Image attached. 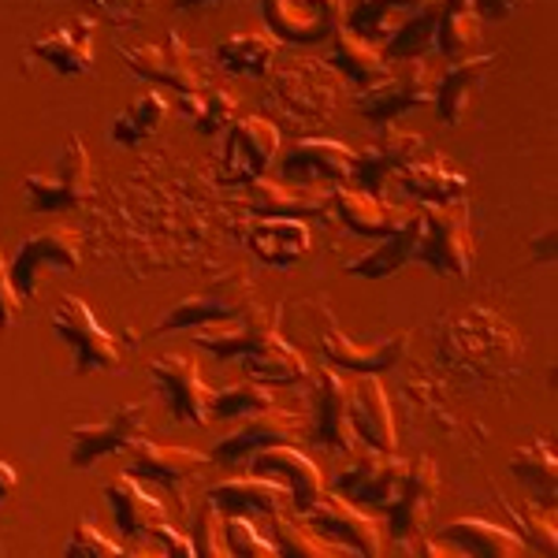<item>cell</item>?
Instances as JSON below:
<instances>
[{
	"instance_id": "bcb514c9",
	"label": "cell",
	"mask_w": 558,
	"mask_h": 558,
	"mask_svg": "<svg viewBox=\"0 0 558 558\" xmlns=\"http://www.w3.org/2000/svg\"><path fill=\"white\" fill-rule=\"evenodd\" d=\"M272 391L268 384H257V380H242V384H228L220 391H213L209 399V421H242L257 410H268L272 407Z\"/></svg>"
},
{
	"instance_id": "cb8c5ba5",
	"label": "cell",
	"mask_w": 558,
	"mask_h": 558,
	"mask_svg": "<svg viewBox=\"0 0 558 558\" xmlns=\"http://www.w3.org/2000/svg\"><path fill=\"white\" fill-rule=\"evenodd\" d=\"M209 502L220 514H242L254 521H272L276 514L291 510V492L283 484L268 481V476H231L209 488Z\"/></svg>"
},
{
	"instance_id": "7dc6e473",
	"label": "cell",
	"mask_w": 558,
	"mask_h": 558,
	"mask_svg": "<svg viewBox=\"0 0 558 558\" xmlns=\"http://www.w3.org/2000/svg\"><path fill=\"white\" fill-rule=\"evenodd\" d=\"M223 544H228L231 558H276L279 555L272 536H265L254 518H242V514H223Z\"/></svg>"
},
{
	"instance_id": "3957f363",
	"label": "cell",
	"mask_w": 558,
	"mask_h": 558,
	"mask_svg": "<svg viewBox=\"0 0 558 558\" xmlns=\"http://www.w3.org/2000/svg\"><path fill=\"white\" fill-rule=\"evenodd\" d=\"M23 197L31 213H71L94 197V160L78 134H68L45 168L23 175Z\"/></svg>"
},
{
	"instance_id": "f6af8a7d",
	"label": "cell",
	"mask_w": 558,
	"mask_h": 558,
	"mask_svg": "<svg viewBox=\"0 0 558 558\" xmlns=\"http://www.w3.org/2000/svg\"><path fill=\"white\" fill-rule=\"evenodd\" d=\"M439 8L444 0H428L417 15H410L402 23V31L395 38H387L380 49L387 60H425V52L436 45V20H439Z\"/></svg>"
},
{
	"instance_id": "680465c9",
	"label": "cell",
	"mask_w": 558,
	"mask_h": 558,
	"mask_svg": "<svg viewBox=\"0 0 558 558\" xmlns=\"http://www.w3.org/2000/svg\"><path fill=\"white\" fill-rule=\"evenodd\" d=\"M220 4H231V0H175L179 12H205V8H220Z\"/></svg>"
},
{
	"instance_id": "8fae6325",
	"label": "cell",
	"mask_w": 558,
	"mask_h": 558,
	"mask_svg": "<svg viewBox=\"0 0 558 558\" xmlns=\"http://www.w3.org/2000/svg\"><path fill=\"white\" fill-rule=\"evenodd\" d=\"M279 142H283V134L265 116H246V120L231 123L220 157V183L250 186L260 175H268V168H272L279 153Z\"/></svg>"
},
{
	"instance_id": "f35d334b",
	"label": "cell",
	"mask_w": 558,
	"mask_h": 558,
	"mask_svg": "<svg viewBox=\"0 0 558 558\" xmlns=\"http://www.w3.org/2000/svg\"><path fill=\"white\" fill-rule=\"evenodd\" d=\"M425 4L428 0H357V4L347 12L343 26L354 31L357 38L384 45L387 38H395V34L402 31V23H407L410 15H417Z\"/></svg>"
},
{
	"instance_id": "f546056e",
	"label": "cell",
	"mask_w": 558,
	"mask_h": 558,
	"mask_svg": "<svg viewBox=\"0 0 558 558\" xmlns=\"http://www.w3.org/2000/svg\"><path fill=\"white\" fill-rule=\"evenodd\" d=\"M105 499H108V510H112V521L120 529L123 539H149L153 525L165 521V507L160 499L142 488L138 476H116V481L105 484Z\"/></svg>"
},
{
	"instance_id": "f907efd6",
	"label": "cell",
	"mask_w": 558,
	"mask_h": 558,
	"mask_svg": "<svg viewBox=\"0 0 558 558\" xmlns=\"http://www.w3.org/2000/svg\"><path fill=\"white\" fill-rule=\"evenodd\" d=\"M514 533L525 539V547L533 555H558V529H555V510L551 507H536L529 510L525 521H521V529Z\"/></svg>"
},
{
	"instance_id": "ab89813d",
	"label": "cell",
	"mask_w": 558,
	"mask_h": 558,
	"mask_svg": "<svg viewBox=\"0 0 558 558\" xmlns=\"http://www.w3.org/2000/svg\"><path fill=\"white\" fill-rule=\"evenodd\" d=\"M510 476L525 488L539 507H551L558 502V458L544 439H533V444H521L514 454H510Z\"/></svg>"
},
{
	"instance_id": "44dd1931",
	"label": "cell",
	"mask_w": 558,
	"mask_h": 558,
	"mask_svg": "<svg viewBox=\"0 0 558 558\" xmlns=\"http://www.w3.org/2000/svg\"><path fill=\"white\" fill-rule=\"evenodd\" d=\"M313 444L336 454L357 451V436L350 425V384L328 365L313 380Z\"/></svg>"
},
{
	"instance_id": "6f0895ef",
	"label": "cell",
	"mask_w": 558,
	"mask_h": 558,
	"mask_svg": "<svg viewBox=\"0 0 558 558\" xmlns=\"http://www.w3.org/2000/svg\"><path fill=\"white\" fill-rule=\"evenodd\" d=\"M533 254H536V257H547V260L555 257V228H547L544 235L533 239Z\"/></svg>"
},
{
	"instance_id": "2e32d148",
	"label": "cell",
	"mask_w": 558,
	"mask_h": 558,
	"mask_svg": "<svg viewBox=\"0 0 558 558\" xmlns=\"http://www.w3.org/2000/svg\"><path fill=\"white\" fill-rule=\"evenodd\" d=\"M407 465L410 462H402L395 451H373V447H368L365 454H357L354 462L331 476V492L343 495L354 507L387 510V502L402 488Z\"/></svg>"
},
{
	"instance_id": "7a4b0ae2",
	"label": "cell",
	"mask_w": 558,
	"mask_h": 558,
	"mask_svg": "<svg viewBox=\"0 0 558 558\" xmlns=\"http://www.w3.org/2000/svg\"><path fill=\"white\" fill-rule=\"evenodd\" d=\"M268 105L294 128L310 131L336 116L339 105V75L324 60H287L272 68L268 78Z\"/></svg>"
},
{
	"instance_id": "db71d44e",
	"label": "cell",
	"mask_w": 558,
	"mask_h": 558,
	"mask_svg": "<svg viewBox=\"0 0 558 558\" xmlns=\"http://www.w3.org/2000/svg\"><path fill=\"white\" fill-rule=\"evenodd\" d=\"M97 12L108 15L112 23H134L153 8V0H94Z\"/></svg>"
},
{
	"instance_id": "30bf717a",
	"label": "cell",
	"mask_w": 558,
	"mask_h": 558,
	"mask_svg": "<svg viewBox=\"0 0 558 558\" xmlns=\"http://www.w3.org/2000/svg\"><path fill=\"white\" fill-rule=\"evenodd\" d=\"M149 417V402H123L101 421H86V425L71 428V465L75 470H94L97 462L112 454H123L134 447Z\"/></svg>"
},
{
	"instance_id": "9f6ffc18",
	"label": "cell",
	"mask_w": 558,
	"mask_h": 558,
	"mask_svg": "<svg viewBox=\"0 0 558 558\" xmlns=\"http://www.w3.org/2000/svg\"><path fill=\"white\" fill-rule=\"evenodd\" d=\"M15 488H20V473H15L8 462H0V507H4V502L12 499Z\"/></svg>"
},
{
	"instance_id": "816d5d0a",
	"label": "cell",
	"mask_w": 558,
	"mask_h": 558,
	"mask_svg": "<svg viewBox=\"0 0 558 558\" xmlns=\"http://www.w3.org/2000/svg\"><path fill=\"white\" fill-rule=\"evenodd\" d=\"M149 547H142V555L153 551V555H165V558H194V544L191 536L175 533L168 521H160V525H153V533L146 539Z\"/></svg>"
},
{
	"instance_id": "4fadbf2b",
	"label": "cell",
	"mask_w": 558,
	"mask_h": 558,
	"mask_svg": "<svg viewBox=\"0 0 558 558\" xmlns=\"http://www.w3.org/2000/svg\"><path fill=\"white\" fill-rule=\"evenodd\" d=\"M439 499V470L432 458L421 454L417 462L407 465V476H402V488L395 492V499L387 502V536L407 551L413 539H421L428 533L432 521V507Z\"/></svg>"
},
{
	"instance_id": "e0dca14e",
	"label": "cell",
	"mask_w": 558,
	"mask_h": 558,
	"mask_svg": "<svg viewBox=\"0 0 558 558\" xmlns=\"http://www.w3.org/2000/svg\"><path fill=\"white\" fill-rule=\"evenodd\" d=\"M268 34L287 45L328 41L343 26V0H260Z\"/></svg>"
},
{
	"instance_id": "277c9868",
	"label": "cell",
	"mask_w": 558,
	"mask_h": 558,
	"mask_svg": "<svg viewBox=\"0 0 558 558\" xmlns=\"http://www.w3.org/2000/svg\"><path fill=\"white\" fill-rule=\"evenodd\" d=\"M413 260L444 279H465L473 272V235L465 197L421 209V242Z\"/></svg>"
},
{
	"instance_id": "8d00e7d4",
	"label": "cell",
	"mask_w": 558,
	"mask_h": 558,
	"mask_svg": "<svg viewBox=\"0 0 558 558\" xmlns=\"http://www.w3.org/2000/svg\"><path fill=\"white\" fill-rule=\"evenodd\" d=\"M213 60L223 71H231V75L265 78V75H272V68L279 60V38H272L268 31H239L216 45Z\"/></svg>"
},
{
	"instance_id": "ffe728a7",
	"label": "cell",
	"mask_w": 558,
	"mask_h": 558,
	"mask_svg": "<svg viewBox=\"0 0 558 558\" xmlns=\"http://www.w3.org/2000/svg\"><path fill=\"white\" fill-rule=\"evenodd\" d=\"M425 149H428L425 134L402 131L387 123L384 134H376L362 153H354V172H350V179H354V186H362V191L380 194L391 179H399V172L410 160L425 157Z\"/></svg>"
},
{
	"instance_id": "7c38bea8",
	"label": "cell",
	"mask_w": 558,
	"mask_h": 558,
	"mask_svg": "<svg viewBox=\"0 0 558 558\" xmlns=\"http://www.w3.org/2000/svg\"><path fill=\"white\" fill-rule=\"evenodd\" d=\"M302 518L310 521L324 539L347 547L350 555H365V558L384 555L387 529L373 514H365L362 507H354L350 499H343V495L324 492Z\"/></svg>"
},
{
	"instance_id": "836d02e7",
	"label": "cell",
	"mask_w": 558,
	"mask_h": 558,
	"mask_svg": "<svg viewBox=\"0 0 558 558\" xmlns=\"http://www.w3.org/2000/svg\"><path fill=\"white\" fill-rule=\"evenodd\" d=\"M417 242H421V213H407V220H402L395 231H387V235L376 242L368 254L350 260L347 276H357V279H391V276H399L402 268L417 257Z\"/></svg>"
},
{
	"instance_id": "603a6c76",
	"label": "cell",
	"mask_w": 558,
	"mask_h": 558,
	"mask_svg": "<svg viewBox=\"0 0 558 558\" xmlns=\"http://www.w3.org/2000/svg\"><path fill=\"white\" fill-rule=\"evenodd\" d=\"M350 425L373 451H399V428L380 373H357V384H350Z\"/></svg>"
},
{
	"instance_id": "9c48e42d",
	"label": "cell",
	"mask_w": 558,
	"mask_h": 558,
	"mask_svg": "<svg viewBox=\"0 0 558 558\" xmlns=\"http://www.w3.org/2000/svg\"><path fill=\"white\" fill-rule=\"evenodd\" d=\"M83 260V239L75 228H41L34 235H26L12 254V283L23 299H34L41 283V272L57 268V272H75Z\"/></svg>"
},
{
	"instance_id": "6da1fadb",
	"label": "cell",
	"mask_w": 558,
	"mask_h": 558,
	"mask_svg": "<svg viewBox=\"0 0 558 558\" xmlns=\"http://www.w3.org/2000/svg\"><path fill=\"white\" fill-rule=\"evenodd\" d=\"M439 362L462 380L499 384L521 368V336L507 317H499L488 305H465L439 320L436 328Z\"/></svg>"
},
{
	"instance_id": "f5cc1de1",
	"label": "cell",
	"mask_w": 558,
	"mask_h": 558,
	"mask_svg": "<svg viewBox=\"0 0 558 558\" xmlns=\"http://www.w3.org/2000/svg\"><path fill=\"white\" fill-rule=\"evenodd\" d=\"M20 310H23V294L15 291L12 272H8V265L0 260V331L12 328L15 317H20Z\"/></svg>"
},
{
	"instance_id": "4dcf8cb0",
	"label": "cell",
	"mask_w": 558,
	"mask_h": 558,
	"mask_svg": "<svg viewBox=\"0 0 558 558\" xmlns=\"http://www.w3.org/2000/svg\"><path fill=\"white\" fill-rule=\"evenodd\" d=\"M331 205L328 186H302L287 183V179H265L250 183V209L257 216H294V220H310V216H324Z\"/></svg>"
},
{
	"instance_id": "9a60e30c",
	"label": "cell",
	"mask_w": 558,
	"mask_h": 558,
	"mask_svg": "<svg viewBox=\"0 0 558 558\" xmlns=\"http://www.w3.org/2000/svg\"><path fill=\"white\" fill-rule=\"evenodd\" d=\"M149 380L179 425H191V428L209 425L213 391H209V384L202 380V368H197L191 354L157 357V362L149 365Z\"/></svg>"
},
{
	"instance_id": "7bdbcfd3",
	"label": "cell",
	"mask_w": 558,
	"mask_h": 558,
	"mask_svg": "<svg viewBox=\"0 0 558 558\" xmlns=\"http://www.w3.org/2000/svg\"><path fill=\"white\" fill-rule=\"evenodd\" d=\"M179 105H183V116L191 120V128L197 134H220L235 123V112H239V97L223 86H213L205 83L202 89L194 94H179Z\"/></svg>"
},
{
	"instance_id": "74e56055",
	"label": "cell",
	"mask_w": 558,
	"mask_h": 558,
	"mask_svg": "<svg viewBox=\"0 0 558 558\" xmlns=\"http://www.w3.org/2000/svg\"><path fill=\"white\" fill-rule=\"evenodd\" d=\"M402 191L421 197L425 205H439V202H458L470 191V175L458 172L451 160L444 157H417L410 160L407 168L399 172Z\"/></svg>"
},
{
	"instance_id": "d6986e66",
	"label": "cell",
	"mask_w": 558,
	"mask_h": 558,
	"mask_svg": "<svg viewBox=\"0 0 558 558\" xmlns=\"http://www.w3.org/2000/svg\"><path fill=\"white\" fill-rule=\"evenodd\" d=\"M354 153L347 142L339 138H320V134H310V138H299L291 149H287L283 172L287 183H302V186H328L336 191L339 183H347L350 172H354Z\"/></svg>"
},
{
	"instance_id": "ba28073f",
	"label": "cell",
	"mask_w": 558,
	"mask_h": 558,
	"mask_svg": "<svg viewBox=\"0 0 558 558\" xmlns=\"http://www.w3.org/2000/svg\"><path fill=\"white\" fill-rule=\"evenodd\" d=\"M123 64L134 75L149 78V83H165L179 89V94H194V89L209 83L205 52L191 49L179 34H168L165 41H153V45H128L123 49Z\"/></svg>"
},
{
	"instance_id": "d6a6232c",
	"label": "cell",
	"mask_w": 558,
	"mask_h": 558,
	"mask_svg": "<svg viewBox=\"0 0 558 558\" xmlns=\"http://www.w3.org/2000/svg\"><path fill=\"white\" fill-rule=\"evenodd\" d=\"M324 64L357 89L376 86L387 71H391V60L384 57L380 45L357 38V34L347 31V26H339V31L328 38V60H324Z\"/></svg>"
},
{
	"instance_id": "f1b7e54d",
	"label": "cell",
	"mask_w": 558,
	"mask_h": 558,
	"mask_svg": "<svg viewBox=\"0 0 558 558\" xmlns=\"http://www.w3.org/2000/svg\"><path fill=\"white\" fill-rule=\"evenodd\" d=\"M331 205H336L339 220H343L354 235H365V239H384L387 231L399 228L410 213V209H402V205L387 202L384 194L362 191V186H347V183H339L336 191H331Z\"/></svg>"
},
{
	"instance_id": "4316f807",
	"label": "cell",
	"mask_w": 558,
	"mask_h": 558,
	"mask_svg": "<svg viewBox=\"0 0 558 558\" xmlns=\"http://www.w3.org/2000/svg\"><path fill=\"white\" fill-rule=\"evenodd\" d=\"M279 305L272 313H265L254 302L242 317L220 320V324H205V328H194V347H202L205 354L216 357V362H242L250 350L257 347V339L265 336L272 324H279Z\"/></svg>"
},
{
	"instance_id": "5b68a950",
	"label": "cell",
	"mask_w": 558,
	"mask_h": 558,
	"mask_svg": "<svg viewBox=\"0 0 558 558\" xmlns=\"http://www.w3.org/2000/svg\"><path fill=\"white\" fill-rule=\"evenodd\" d=\"M254 302L257 299H254V279L250 276H239V272L216 276L209 287L179 299L165 317L153 324L149 336H172V331H183V328H205V324L242 317Z\"/></svg>"
},
{
	"instance_id": "e575fe53",
	"label": "cell",
	"mask_w": 558,
	"mask_h": 558,
	"mask_svg": "<svg viewBox=\"0 0 558 558\" xmlns=\"http://www.w3.org/2000/svg\"><path fill=\"white\" fill-rule=\"evenodd\" d=\"M439 536H444L458 555H473V558H525V555H533L514 529L495 525V521H488V518H454Z\"/></svg>"
},
{
	"instance_id": "7402d4cb",
	"label": "cell",
	"mask_w": 558,
	"mask_h": 558,
	"mask_svg": "<svg viewBox=\"0 0 558 558\" xmlns=\"http://www.w3.org/2000/svg\"><path fill=\"white\" fill-rule=\"evenodd\" d=\"M250 473L283 484V488L291 492V510H299V514H305V510H310L313 502L328 492V484H324V473L317 470V462H313V458H305L302 451H294L291 444H276V447L257 451L254 458H250Z\"/></svg>"
},
{
	"instance_id": "5bb4252c",
	"label": "cell",
	"mask_w": 558,
	"mask_h": 558,
	"mask_svg": "<svg viewBox=\"0 0 558 558\" xmlns=\"http://www.w3.org/2000/svg\"><path fill=\"white\" fill-rule=\"evenodd\" d=\"M432 97H436V75L428 71L425 60H407V68L387 71L376 86L362 89L354 105L365 120L387 128V123L399 120L402 112H413V108H421V105H432Z\"/></svg>"
},
{
	"instance_id": "ee69618b",
	"label": "cell",
	"mask_w": 558,
	"mask_h": 558,
	"mask_svg": "<svg viewBox=\"0 0 558 558\" xmlns=\"http://www.w3.org/2000/svg\"><path fill=\"white\" fill-rule=\"evenodd\" d=\"M272 544L283 558H347L350 555L347 547L324 539L302 514L291 518L287 510L272 518Z\"/></svg>"
},
{
	"instance_id": "b9f144b4",
	"label": "cell",
	"mask_w": 558,
	"mask_h": 558,
	"mask_svg": "<svg viewBox=\"0 0 558 558\" xmlns=\"http://www.w3.org/2000/svg\"><path fill=\"white\" fill-rule=\"evenodd\" d=\"M481 15L473 12V0H444L436 20V45L432 49L447 60H462L481 45Z\"/></svg>"
},
{
	"instance_id": "484cf974",
	"label": "cell",
	"mask_w": 558,
	"mask_h": 558,
	"mask_svg": "<svg viewBox=\"0 0 558 558\" xmlns=\"http://www.w3.org/2000/svg\"><path fill=\"white\" fill-rule=\"evenodd\" d=\"M209 465V454L197 451V447H183V444H157V439H134V458H131V476L149 484H160V488H179L191 476H197Z\"/></svg>"
},
{
	"instance_id": "11a10c76",
	"label": "cell",
	"mask_w": 558,
	"mask_h": 558,
	"mask_svg": "<svg viewBox=\"0 0 558 558\" xmlns=\"http://www.w3.org/2000/svg\"><path fill=\"white\" fill-rule=\"evenodd\" d=\"M529 0H473V12L481 15V23H507L525 8Z\"/></svg>"
},
{
	"instance_id": "60d3db41",
	"label": "cell",
	"mask_w": 558,
	"mask_h": 558,
	"mask_svg": "<svg viewBox=\"0 0 558 558\" xmlns=\"http://www.w3.org/2000/svg\"><path fill=\"white\" fill-rule=\"evenodd\" d=\"M165 120H168V97L160 94V89H146V94L134 97L123 112H116L112 128H108V138H112L116 146L138 149L142 142H149L153 134L165 128Z\"/></svg>"
},
{
	"instance_id": "52a82bcc",
	"label": "cell",
	"mask_w": 558,
	"mask_h": 558,
	"mask_svg": "<svg viewBox=\"0 0 558 558\" xmlns=\"http://www.w3.org/2000/svg\"><path fill=\"white\" fill-rule=\"evenodd\" d=\"M52 331L71 347L75 354V373H120L123 354L116 347V339L101 328V320L94 317V310L78 299V294H64L49 313Z\"/></svg>"
},
{
	"instance_id": "8992f818",
	"label": "cell",
	"mask_w": 558,
	"mask_h": 558,
	"mask_svg": "<svg viewBox=\"0 0 558 558\" xmlns=\"http://www.w3.org/2000/svg\"><path fill=\"white\" fill-rule=\"evenodd\" d=\"M317 347L324 365H339L347 373H387L407 357L410 331H391L384 339H350L339 328L336 313L317 305Z\"/></svg>"
},
{
	"instance_id": "ac0fdd59",
	"label": "cell",
	"mask_w": 558,
	"mask_h": 558,
	"mask_svg": "<svg viewBox=\"0 0 558 558\" xmlns=\"http://www.w3.org/2000/svg\"><path fill=\"white\" fill-rule=\"evenodd\" d=\"M302 436V421L299 413L283 410V407H268V410H257L250 417L239 421V428H231L223 439H216L213 447V462H223V465H239V462H250L257 451L265 447H276V444H294Z\"/></svg>"
},
{
	"instance_id": "d590c367",
	"label": "cell",
	"mask_w": 558,
	"mask_h": 558,
	"mask_svg": "<svg viewBox=\"0 0 558 558\" xmlns=\"http://www.w3.org/2000/svg\"><path fill=\"white\" fill-rule=\"evenodd\" d=\"M242 368H246L250 380L268 384V387L302 384L305 376H310V365H305L302 350L279 336V324H272V328L257 339V347L242 357Z\"/></svg>"
},
{
	"instance_id": "d4e9b609",
	"label": "cell",
	"mask_w": 558,
	"mask_h": 558,
	"mask_svg": "<svg viewBox=\"0 0 558 558\" xmlns=\"http://www.w3.org/2000/svg\"><path fill=\"white\" fill-rule=\"evenodd\" d=\"M495 60H499L495 52H470V57H462V60H451V68L436 78V97H432V105H436L439 120H444L447 128H462L473 97L488 83Z\"/></svg>"
},
{
	"instance_id": "1f68e13d",
	"label": "cell",
	"mask_w": 558,
	"mask_h": 558,
	"mask_svg": "<svg viewBox=\"0 0 558 558\" xmlns=\"http://www.w3.org/2000/svg\"><path fill=\"white\" fill-rule=\"evenodd\" d=\"M246 242L260 265L291 268L310 254L313 235L305 228V220H294V216H260Z\"/></svg>"
},
{
	"instance_id": "83f0119b",
	"label": "cell",
	"mask_w": 558,
	"mask_h": 558,
	"mask_svg": "<svg viewBox=\"0 0 558 558\" xmlns=\"http://www.w3.org/2000/svg\"><path fill=\"white\" fill-rule=\"evenodd\" d=\"M31 52L60 75H86L94 71V20L75 15V20L52 26L31 45Z\"/></svg>"
},
{
	"instance_id": "c3c4849f",
	"label": "cell",
	"mask_w": 558,
	"mask_h": 558,
	"mask_svg": "<svg viewBox=\"0 0 558 558\" xmlns=\"http://www.w3.org/2000/svg\"><path fill=\"white\" fill-rule=\"evenodd\" d=\"M128 547L108 539L101 529L94 525L89 518H78L75 529L68 536V547H64V558H120Z\"/></svg>"
},
{
	"instance_id": "681fc988",
	"label": "cell",
	"mask_w": 558,
	"mask_h": 558,
	"mask_svg": "<svg viewBox=\"0 0 558 558\" xmlns=\"http://www.w3.org/2000/svg\"><path fill=\"white\" fill-rule=\"evenodd\" d=\"M194 558H228V544H223V514L205 499V507L197 510L194 529H191Z\"/></svg>"
}]
</instances>
